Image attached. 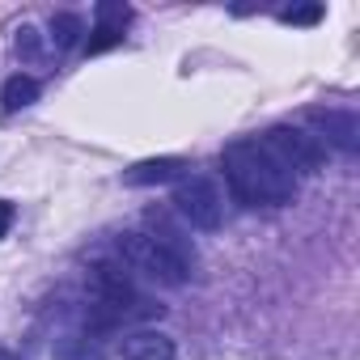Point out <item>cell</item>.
I'll use <instances>...</instances> for the list:
<instances>
[{
	"mask_svg": "<svg viewBox=\"0 0 360 360\" xmlns=\"http://www.w3.org/2000/svg\"><path fill=\"white\" fill-rule=\"evenodd\" d=\"M221 165H225L229 191L242 204H250V208H280V204H292V195H297V174L284 169L263 148V140H233V144H225Z\"/></svg>",
	"mask_w": 360,
	"mask_h": 360,
	"instance_id": "obj_1",
	"label": "cell"
},
{
	"mask_svg": "<svg viewBox=\"0 0 360 360\" xmlns=\"http://www.w3.org/2000/svg\"><path fill=\"white\" fill-rule=\"evenodd\" d=\"M119 263L148 276V280H157V284H169V288L187 284V271H191V263L183 255H174L153 233H123L119 238Z\"/></svg>",
	"mask_w": 360,
	"mask_h": 360,
	"instance_id": "obj_2",
	"label": "cell"
},
{
	"mask_svg": "<svg viewBox=\"0 0 360 360\" xmlns=\"http://www.w3.org/2000/svg\"><path fill=\"white\" fill-rule=\"evenodd\" d=\"M174 208H178V217H183L187 225H195V229H204V233L221 229V221H225V195H221V187L212 183V178H204V174L178 178V187H174Z\"/></svg>",
	"mask_w": 360,
	"mask_h": 360,
	"instance_id": "obj_3",
	"label": "cell"
},
{
	"mask_svg": "<svg viewBox=\"0 0 360 360\" xmlns=\"http://www.w3.org/2000/svg\"><path fill=\"white\" fill-rule=\"evenodd\" d=\"M259 140H263V148H267L284 169H292V174H297V169L309 174V169H318V165L326 161V148H322L305 127H297V123H276V127H267Z\"/></svg>",
	"mask_w": 360,
	"mask_h": 360,
	"instance_id": "obj_4",
	"label": "cell"
},
{
	"mask_svg": "<svg viewBox=\"0 0 360 360\" xmlns=\"http://www.w3.org/2000/svg\"><path fill=\"white\" fill-rule=\"evenodd\" d=\"M305 131L326 148V144H335L339 153H356L360 148V119H356V110H335V106H326V110H305Z\"/></svg>",
	"mask_w": 360,
	"mask_h": 360,
	"instance_id": "obj_5",
	"label": "cell"
},
{
	"mask_svg": "<svg viewBox=\"0 0 360 360\" xmlns=\"http://www.w3.org/2000/svg\"><path fill=\"white\" fill-rule=\"evenodd\" d=\"M127 22H131V9L123 5V0H102V5L94 9V39H85V51L98 56V51L123 43Z\"/></svg>",
	"mask_w": 360,
	"mask_h": 360,
	"instance_id": "obj_6",
	"label": "cell"
},
{
	"mask_svg": "<svg viewBox=\"0 0 360 360\" xmlns=\"http://www.w3.org/2000/svg\"><path fill=\"white\" fill-rule=\"evenodd\" d=\"M174 339L161 335V330H136V335H123L119 343V356L123 360H174Z\"/></svg>",
	"mask_w": 360,
	"mask_h": 360,
	"instance_id": "obj_7",
	"label": "cell"
},
{
	"mask_svg": "<svg viewBox=\"0 0 360 360\" xmlns=\"http://www.w3.org/2000/svg\"><path fill=\"white\" fill-rule=\"evenodd\" d=\"M178 169H187L183 157H148V161H136L131 169H123V183L127 187H157V183L178 178Z\"/></svg>",
	"mask_w": 360,
	"mask_h": 360,
	"instance_id": "obj_8",
	"label": "cell"
},
{
	"mask_svg": "<svg viewBox=\"0 0 360 360\" xmlns=\"http://www.w3.org/2000/svg\"><path fill=\"white\" fill-rule=\"evenodd\" d=\"M39 81L34 77H26V72H13L9 81H5V89H0V102H5V110H26V106H34L39 102Z\"/></svg>",
	"mask_w": 360,
	"mask_h": 360,
	"instance_id": "obj_9",
	"label": "cell"
},
{
	"mask_svg": "<svg viewBox=\"0 0 360 360\" xmlns=\"http://www.w3.org/2000/svg\"><path fill=\"white\" fill-rule=\"evenodd\" d=\"M51 360H106L102 343L89 339V335H64L56 347H51Z\"/></svg>",
	"mask_w": 360,
	"mask_h": 360,
	"instance_id": "obj_10",
	"label": "cell"
},
{
	"mask_svg": "<svg viewBox=\"0 0 360 360\" xmlns=\"http://www.w3.org/2000/svg\"><path fill=\"white\" fill-rule=\"evenodd\" d=\"M81 34H85V22H81L77 13H56V18H51V43H56L60 51L77 47Z\"/></svg>",
	"mask_w": 360,
	"mask_h": 360,
	"instance_id": "obj_11",
	"label": "cell"
},
{
	"mask_svg": "<svg viewBox=\"0 0 360 360\" xmlns=\"http://www.w3.org/2000/svg\"><path fill=\"white\" fill-rule=\"evenodd\" d=\"M280 22H288V26H314V22H322V5H297V9H284Z\"/></svg>",
	"mask_w": 360,
	"mask_h": 360,
	"instance_id": "obj_12",
	"label": "cell"
},
{
	"mask_svg": "<svg viewBox=\"0 0 360 360\" xmlns=\"http://www.w3.org/2000/svg\"><path fill=\"white\" fill-rule=\"evenodd\" d=\"M39 39H43V34H39L34 26H22V30H18V51H22L26 60H39V56H43V43H39Z\"/></svg>",
	"mask_w": 360,
	"mask_h": 360,
	"instance_id": "obj_13",
	"label": "cell"
},
{
	"mask_svg": "<svg viewBox=\"0 0 360 360\" xmlns=\"http://www.w3.org/2000/svg\"><path fill=\"white\" fill-rule=\"evenodd\" d=\"M13 229V204L9 200H0V238H5Z\"/></svg>",
	"mask_w": 360,
	"mask_h": 360,
	"instance_id": "obj_14",
	"label": "cell"
},
{
	"mask_svg": "<svg viewBox=\"0 0 360 360\" xmlns=\"http://www.w3.org/2000/svg\"><path fill=\"white\" fill-rule=\"evenodd\" d=\"M0 360H18V356H13V352H0Z\"/></svg>",
	"mask_w": 360,
	"mask_h": 360,
	"instance_id": "obj_15",
	"label": "cell"
}]
</instances>
